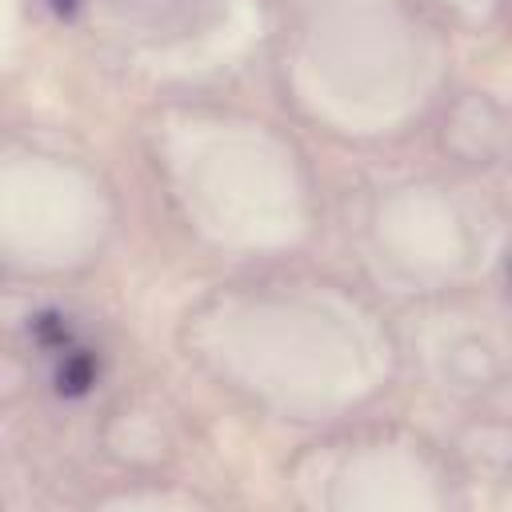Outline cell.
Segmentation results:
<instances>
[{
	"instance_id": "cell-1",
	"label": "cell",
	"mask_w": 512,
	"mask_h": 512,
	"mask_svg": "<svg viewBox=\"0 0 512 512\" xmlns=\"http://www.w3.org/2000/svg\"><path fill=\"white\" fill-rule=\"evenodd\" d=\"M92 380H96L92 356H88V352H64V360H60V368H56V388H60L64 396H80V392H88Z\"/></svg>"
},
{
	"instance_id": "cell-2",
	"label": "cell",
	"mask_w": 512,
	"mask_h": 512,
	"mask_svg": "<svg viewBox=\"0 0 512 512\" xmlns=\"http://www.w3.org/2000/svg\"><path fill=\"white\" fill-rule=\"evenodd\" d=\"M52 4H56L60 12H72V4H76V0H52Z\"/></svg>"
}]
</instances>
